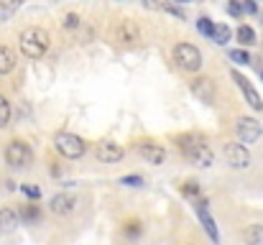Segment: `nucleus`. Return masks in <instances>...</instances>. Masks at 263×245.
Listing matches in <instances>:
<instances>
[{"mask_svg":"<svg viewBox=\"0 0 263 245\" xmlns=\"http://www.w3.org/2000/svg\"><path fill=\"white\" fill-rule=\"evenodd\" d=\"M176 146L179 151L199 168H210L215 163V151L199 138V136H179L176 138Z\"/></svg>","mask_w":263,"mask_h":245,"instance_id":"nucleus-1","label":"nucleus"},{"mask_svg":"<svg viewBox=\"0 0 263 245\" xmlns=\"http://www.w3.org/2000/svg\"><path fill=\"white\" fill-rule=\"evenodd\" d=\"M49 44H51L49 33L39 26H31L21 33V54L28 59H41L49 51Z\"/></svg>","mask_w":263,"mask_h":245,"instance_id":"nucleus-2","label":"nucleus"},{"mask_svg":"<svg viewBox=\"0 0 263 245\" xmlns=\"http://www.w3.org/2000/svg\"><path fill=\"white\" fill-rule=\"evenodd\" d=\"M174 62L184 72H197L202 67V54L194 44H176L174 46Z\"/></svg>","mask_w":263,"mask_h":245,"instance_id":"nucleus-3","label":"nucleus"},{"mask_svg":"<svg viewBox=\"0 0 263 245\" xmlns=\"http://www.w3.org/2000/svg\"><path fill=\"white\" fill-rule=\"evenodd\" d=\"M5 161L10 163V166H15V168H28L33 163V151H31V146L26 141H18L15 138L5 148Z\"/></svg>","mask_w":263,"mask_h":245,"instance_id":"nucleus-4","label":"nucleus"},{"mask_svg":"<svg viewBox=\"0 0 263 245\" xmlns=\"http://www.w3.org/2000/svg\"><path fill=\"white\" fill-rule=\"evenodd\" d=\"M54 146H57V151L64 156V159H80L82 154H85V141L77 136V133H59L57 138H54Z\"/></svg>","mask_w":263,"mask_h":245,"instance_id":"nucleus-5","label":"nucleus"},{"mask_svg":"<svg viewBox=\"0 0 263 245\" xmlns=\"http://www.w3.org/2000/svg\"><path fill=\"white\" fill-rule=\"evenodd\" d=\"M235 133H238V141L240 143H248L251 146V143H256L261 138L263 128L256 118H238L235 120Z\"/></svg>","mask_w":263,"mask_h":245,"instance_id":"nucleus-6","label":"nucleus"},{"mask_svg":"<svg viewBox=\"0 0 263 245\" xmlns=\"http://www.w3.org/2000/svg\"><path fill=\"white\" fill-rule=\"evenodd\" d=\"M95 156H97V161H102V163H118L125 156V151L115 141H100L95 146Z\"/></svg>","mask_w":263,"mask_h":245,"instance_id":"nucleus-7","label":"nucleus"},{"mask_svg":"<svg viewBox=\"0 0 263 245\" xmlns=\"http://www.w3.org/2000/svg\"><path fill=\"white\" fill-rule=\"evenodd\" d=\"M225 159L233 168H248L251 166V154L246 143H228L225 146Z\"/></svg>","mask_w":263,"mask_h":245,"instance_id":"nucleus-8","label":"nucleus"},{"mask_svg":"<svg viewBox=\"0 0 263 245\" xmlns=\"http://www.w3.org/2000/svg\"><path fill=\"white\" fill-rule=\"evenodd\" d=\"M233 80H235V84L240 87V92H243L246 102H248L253 110H258V112H261L263 110V100H261V95H258V89L248 82V77H243L240 72H233Z\"/></svg>","mask_w":263,"mask_h":245,"instance_id":"nucleus-9","label":"nucleus"},{"mask_svg":"<svg viewBox=\"0 0 263 245\" xmlns=\"http://www.w3.org/2000/svg\"><path fill=\"white\" fill-rule=\"evenodd\" d=\"M194 207H197V215H199L202 228H204V233L210 235V240L215 245H220V233H217V225H215V220H212V215H210V210H207V202H204V199H197Z\"/></svg>","mask_w":263,"mask_h":245,"instance_id":"nucleus-10","label":"nucleus"},{"mask_svg":"<svg viewBox=\"0 0 263 245\" xmlns=\"http://www.w3.org/2000/svg\"><path fill=\"white\" fill-rule=\"evenodd\" d=\"M138 154H141L148 163H154V166H161V163L166 161V148L159 146V143H151V141L138 143Z\"/></svg>","mask_w":263,"mask_h":245,"instance_id":"nucleus-11","label":"nucleus"},{"mask_svg":"<svg viewBox=\"0 0 263 245\" xmlns=\"http://www.w3.org/2000/svg\"><path fill=\"white\" fill-rule=\"evenodd\" d=\"M192 92H194V97H197V100H202V102L212 105V102H215V95H217V87H215V82L212 80L199 77V80L192 82Z\"/></svg>","mask_w":263,"mask_h":245,"instance_id":"nucleus-12","label":"nucleus"},{"mask_svg":"<svg viewBox=\"0 0 263 245\" xmlns=\"http://www.w3.org/2000/svg\"><path fill=\"white\" fill-rule=\"evenodd\" d=\"M74 207H77V199L72 194H57L49 202V210L54 215H69V212H74Z\"/></svg>","mask_w":263,"mask_h":245,"instance_id":"nucleus-13","label":"nucleus"},{"mask_svg":"<svg viewBox=\"0 0 263 245\" xmlns=\"http://www.w3.org/2000/svg\"><path fill=\"white\" fill-rule=\"evenodd\" d=\"M115 36H118L120 44H136V41L141 39V31H138V26H136L133 21H123V23L115 28Z\"/></svg>","mask_w":263,"mask_h":245,"instance_id":"nucleus-14","label":"nucleus"},{"mask_svg":"<svg viewBox=\"0 0 263 245\" xmlns=\"http://www.w3.org/2000/svg\"><path fill=\"white\" fill-rule=\"evenodd\" d=\"M13 67H15V54H13V49H10L8 44H0V74L13 72Z\"/></svg>","mask_w":263,"mask_h":245,"instance_id":"nucleus-15","label":"nucleus"},{"mask_svg":"<svg viewBox=\"0 0 263 245\" xmlns=\"http://www.w3.org/2000/svg\"><path fill=\"white\" fill-rule=\"evenodd\" d=\"M21 222H18V215L13 212V210H0V233H13L15 228H18Z\"/></svg>","mask_w":263,"mask_h":245,"instance_id":"nucleus-16","label":"nucleus"},{"mask_svg":"<svg viewBox=\"0 0 263 245\" xmlns=\"http://www.w3.org/2000/svg\"><path fill=\"white\" fill-rule=\"evenodd\" d=\"M210 39H212L217 46H228V41L233 39V31H230V26H225V23H215Z\"/></svg>","mask_w":263,"mask_h":245,"instance_id":"nucleus-17","label":"nucleus"},{"mask_svg":"<svg viewBox=\"0 0 263 245\" xmlns=\"http://www.w3.org/2000/svg\"><path fill=\"white\" fill-rule=\"evenodd\" d=\"M246 245H263V225H248L243 233Z\"/></svg>","mask_w":263,"mask_h":245,"instance_id":"nucleus-18","label":"nucleus"},{"mask_svg":"<svg viewBox=\"0 0 263 245\" xmlns=\"http://www.w3.org/2000/svg\"><path fill=\"white\" fill-rule=\"evenodd\" d=\"M21 5H23V0H0V21H10Z\"/></svg>","mask_w":263,"mask_h":245,"instance_id":"nucleus-19","label":"nucleus"},{"mask_svg":"<svg viewBox=\"0 0 263 245\" xmlns=\"http://www.w3.org/2000/svg\"><path fill=\"white\" fill-rule=\"evenodd\" d=\"M235 39L243 44V46H253L258 39H256V31L251 28V26H238V31H235Z\"/></svg>","mask_w":263,"mask_h":245,"instance_id":"nucleus-20","label":"nucleus"},{"mask_svg":"<svg viewBox=\"0 0 263 245\" xmlns=\"http://www.w3.org/2000/svg\"><path fill=\"white\" fill-rule=\"evenodd\" d=\"M21 217H23V222H36V220L41 217V210H39L36 204H26L23 212H21Z\"/></svg>","mask_w":263,"mask_h":245,"instance_id":"nucleus-21","label":"nucleus"},{"mask_svg":"<svg viewBox=\"0 0 263 245\" xmlns=\"http://www.w3.org/2000/svg\"><path fill=\"white\" fill-rule=\"evenodd\" d=\"M10 123V102L0 95V128H5Z\"/></svg>","mask_w":263,"mask_h":245,"instance_id":"nucleus-22","label":"nucleus"},{"mask_svg":"<svg viewBox=\"0 0 263 245\" xmlns=\"http://www.w3.org/2000/svg\"><path fill=\"white\" fill-rule=\"evenodd\" d=\"M212 28H215L212 18H204V15H202V18L197 21V31H199L202 36H207V39H210V36H212Z\"/></svg>","mask_w":263,"mask_h":245,"instance_id":"nucleus-23","label":"nucleus"},{"mask_svg":"<svg viewBox=\"0 0 263 245\" xmlns=\"http://www.w3.org/2000/svg\"><path fill=\"white\" fill-rule=\"evenodd\" d=\"M230 59L235 62V64H251L253 59H251V54L248 51H243V49H233L230 51Z\"/></svg>","mask_w":263,"mask_h":245,"instance_id":"nucleus-24","label":"nucleus"},{"mask_svg":"<svg viewBox=\"0 0 263 245\" xmlns=\"http://www.w3.org/2000/svg\"><path fill=\"white\" fill-rule=\"evenodd\" d=\"M228 13H230L233 18H240V15L246 13V10H243V3H240V0H230V3H228Z\"/></svg>","mask_w":263,"mask_h":245,"instance_id":"nucleus-25","label":"nucleus"},{"mask_svg":"<svg viewBox=\"0 0 263 245\" xmlns=\"http://www.w3.org/2000/svg\"><path fill=\"white\" fill-rule=\"evenodd\" d=\"M181 192H184L186 197H197V194H199V184H197V181H186V184L181 186Z\"/></svg>","mask_w":263,"mask_h":245,"instance_id":"nucleus-26","label":"nucleus"},{"mask_svg":"<svg viewBox=\"0 0 263 245\" xmlns=\"http://www.w3.org/2000/svg\"><path fill=\"white\" fill-rule=\"evenodd\" d=\"M21 192H23L26 197H31V199H39V197H41V189H39V186H31V184H23Z\"/></svg>","mask_w":263,"mask_h":245,"instance_id":"nucleus-27","label":"nucleus"},{"mask_svg":"<svg viewBox=\"0 0 263 245\" xmlns=\"http://www.w3.org/2000/svg\"><path fill=\"white\" fill-rule=\"evenodd\" d=\"M120 184H123V186H143V179H141V176H123Z\"/></svg>","mask_w":263,"mask_h":245,"instance_id":"nucleus-28","label":"nucleus"},{"mask_svg":"<svg viewBox=\"0 0 263 245\" xmlns=\"http://www.w3.org/2000/svg\"><path fill=\"white\" fill-rule=\"evenodd\" d=\"M64 26H67V28H77V26H80V15H77V13H69V15L64 18Z\"/></svg>","mask_w":263,"mask_h":245,"instance_id":"nucleus-29","label":"nucleus"},{"mask_svg":"<svg viewBox=\"0 0 263 245\" xmlns=\"http://www.w3.org/2000/svg\"><path fill=\"white\" fill-rule=\"evenodd\" d=\"M243 10H246L248 15H256V13H258V5H256V0H243Z\"/></svg>","mask_w":263,"mask_h":245,"instance_id":"nucleus-30","label":"nucleus"},{"mask_svg":"<svg viewBox=\"0 0 263 245\" xmlns=\"http://www.w3.org/2000/svg\"><path fill=\"white\" fill-rule=\"evenodd\" d=\"M125 233H128V235H133V238H136V235H138V233H141V225H138V222H136V220H130V222H128V228H125Z\"/></svg>","mask_w":263,"mask_h":245,"instance_id":"nucleus-31","label":"nucleus"},{"mask_svg":"<svg viewBox=\"0 0 263 245\" xmlns=\"http://www.w3.org/2000/svg\"><path fill=\"white\" fill-rule=\"evenodd\" d=\"M141 3H143L146 8H151V10H161V8H164L159 0H141Z\"/></svg>","mask_w":263,"mask_h":245,"instance_id":"nucleus-32","label":"nucleus"},{"mask_svg":"<svg viewBox=\"0 0 263 245\" xmlns=\"http://www.w3.org/2000/svg\"><path fill=\"white\" fill-rule=\"evenodd\" d=\"M174 3H192V0H174Z\"/></svg>","mask_w":263,"mask_h":245,"instance_id":"nucleus-33","label":"nucleus"},{"mask_svg":"<svg viewBox=\"0 0 263 245\" xmlns=\"http://www.w3.org/2000/svg\"><path fill=\"white\" fill-rule=\"evenodd\" d=\"M261 80H263V72H261Z\"/></svg>","mask_w":263,"mask_h":245,"instance_id":"nucleus-34","label":"nucleus"}]
</instances>
